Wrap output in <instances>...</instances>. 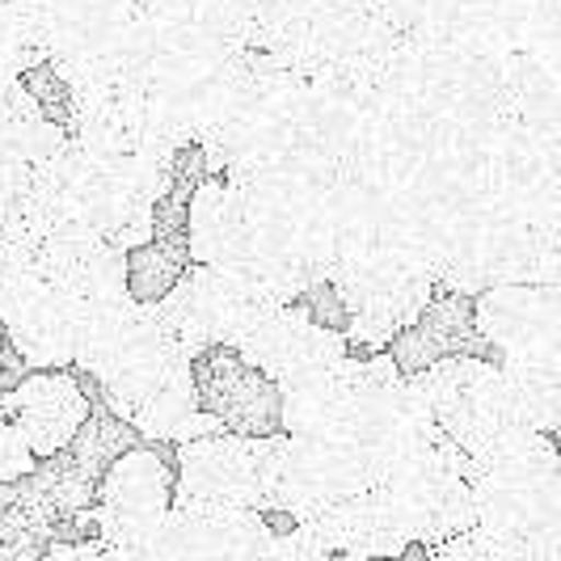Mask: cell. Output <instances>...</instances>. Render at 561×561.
Here are the masks:
<instances>
[{"instance_id": "6da1fadb", "label": "cell", "mask_w": 561, "mask_h": 561, "mask_svg": "<svg viewBox=\"0 0 561 561\" xmlns=\"http://www.w3.org/2000/svg\"><path fill=\"white\" fill-rule=\"evenodd\" d=\"M191 389L203 414L241 439H271L283 435V393L279 385L245 364L232 346H207L191 355Z\"/></svg>"}, {"instance_id": "7a4b0ae2", "label": "cell", "mask_w": 561, "mask_h": 561, "mask_svg": "<svg viewBox=\"0 0 561 561\" xmlns=\"http://www.w3.org/2000/svg\"><path fill=\"white\" fill-rule=\"evenodd\" d=\"M385 355L401 380H414L444 359H478V364L503 367V351L478 334L473 296L448 291V287H435L431 305L414 317V325H405L401 334L385 342Z\"/></svg>"}, {"instance_id": "3957f363", "label": "cell", "mask_w": 561, "mask_h": 561, "mask_svg": "<svg viewBox=\"0 0 561 561\" xmlns=\"http://www.w3.org/2000/svg\"><path fill=\"white\" fill-rule=\"evenodd\" d=\"M89 410L93 405L84 401L68 367L30 371L13 393L0 397V419L22 431L34 460H47V456L68 448V439L77 435V426L84 422Z\"/></svg>"}, {"instance_id": "277c9868", "label": "cell", "mask_w": 561, "mask_h": 561, "mask_svg": "<svg viewBox=\"0 0 561 561\" xmlns=\"http://www.w3.org/2000/svg\"><path fill=\"white\" fill-rule=\"evenodd\" d=\"M140 444H144L140 431H136L131 422H123L118 414H111L106 405H93L64 451H68V460L77 465V473L98 490V481L106 478V469H111L114 460L127 456V451H136Z\"/></svg>"}, {"instance_id": "5b68a950", "label": "cell", "mask_w": 561, "mask_h": 561, "mask_svg": "<svg viewBox=\"0 0 561 561\" xmlns=\"http://www.w3.org/2000/svg\"><path fill=\"white\" fill-rule=\"evenodd\" d=\"M186 266H191L186 250L144 241V245L123 253V291L131 305H157L173 291V283L186 275Z\"/></svg>"}, {"instance_id": "8992f818", "label": "cell", "mask_w": 561, "mask_h": 561, "mask_svg": "<svg viewBox=\"0 0 561 561\" xmlns=\"http://www.w3.org/2000/svg\"><path fill=\"white\" fill-rule=\"evenodd\" d=\"M18 89L30 98V106L38 111V118L47 127H56L59 136L72 131V114H77V98H72V84L56 72V64H30L18 72Z\"/></svg>"}, {"instance_id": "52a82bcc", "label": "cell", "mask_w": 561, "mask_h": 561, "mask_svg": "<svg viewBox=\"0 0 561 561\" xmlns=\"http://www.w3.org/2000/svg\"><path fill=\"white\" fill-rule=\"evenodd\" d=\"M291 305L305 312V321H309L312 330L334 334V337L351 334V312H346V300L337 296V287L330 279H312L309 287H300Z\"/></svg>"}, {"instance_id": "ba28073f", "label": "cell", "mask_w": 561, "mask_h": 561, "mask_svg": "<svg viewBox=\"0 0 561 561\" xmlns=\"http://www.w3.org/2000/svg\"><path fill=\"white\" fill-rule=\"evenodd\" d=\"M34 456H30L26 439H22V431L13 426V422L0 419V485H18V481H26L34 473Z\"/></svg>"}]
</instances>
